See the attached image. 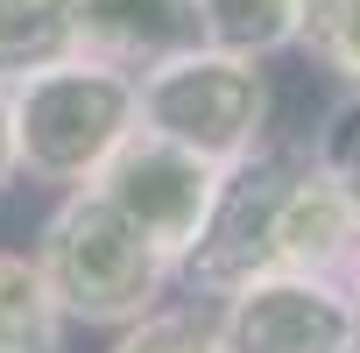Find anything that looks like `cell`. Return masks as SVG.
<instances>
[{
  "mask_svg": "<svg viewBox=\"0 0 360 353\" xmlns=\"http://www.w3.org/2000/svg\"><path fill=\"white\" fill-rule=\"evenodd\" d=\"M141 127L134 78L99 57H64L22 85H8V134H15V176L36 184H92L99 162Z\"/></svg>",
  "mask_w": 360,
  "mask_h": 353,
  "instance_id": "1",
  "label": "cell"
},
{
  "mask_svg": "<svg viewBox=\"0 0 360 353\" xmlns=\"http://www.w3.org/2000/svg\"><path fill=\"white\" fill-rule=\"evenodd\" d=\"M36 276H43V290H50V304L64 318H78V325H134V318L155 311V297L169 283V262L92 184H78L43 219Z\"/></svg>",
  "mask_w": 360,
  "mask_h": 353,
  "instance_id": "2",
  "label": "cell"
},
{
  "mask_svg": "<svg viewBox=\"0 0 360 353\" xmlns=\"http://www.w3.org/2000/svg\"><path fill=\"white\" fill-rule=\"evenodd\" d=\"M134 106H141V127L191 148L219 169H233L240 155H255L269 141V78L255 57H233V50H176L162 57L155 71L134 78Z\"/></svg>",
  "mask_w": 360,
  "mask_h": 353,
  "instance_id": "3",
  "label": "cell"
},
{
  "mask_svg": "<svg viewBox=\"0 0 360 353\" xmlns=\"http://www.w3.org/2000/svg\"><path fill=\"white\" fill-rule=\"evenodd\" d=\"M219 162H205V155H191V148H176V141H162V134H148V127H134L106 162H99V176H92V191L169 262V276L184 269V255L198 248V233H205V212H212V198H219Z\"/></svg>",
  "mask_w": 360,
  "mask_h": 353,
  "instance_id": "4",
  "label": "cell"
},
{
  "mask_svg": "<svg viewBox=\"0 0 360 353\" xmlns=\"http://www.w3.org/2000/svg\"><path fill=\"white\" fill-rule=\"evenodd\" d=\"M304 162H311V148H276V141H262L255 155H240L219 176V198L205 212V233H198V248L184 255L176 276H184L191 290H205V297H233L240 283L269 276L276 269V219H283V198L304 176Z\"/></svg>",
  "mask_w": 360,
  "mask_h": 353,
  "instance_id": "5",
  "label": "cell"
},
{
  "mask_svg": "<svg viewBox=\"0 0 360 353\" xmlns=\"http://www.w3.org/2000/svg\"><path fill=\"white\" fill-rule=\"evenodd\" d=\"M226 353H360V325H353V297L339 276H255L226 297V311L212 318Z\"/></svg>",
  "mask_w": 360,
  "mask_h": 353,
  "instance_id": "6",
  "label": "cell"
},
{
  "mask_svg": "<svg viewBox=\"0 0 360 353\" xmlns=\"http://www.w3.org/2000/svg\"><path fill=\"white\" fill-rule=\"evenodd\" d=\"M78 57H99L127 78L155 71L176 50H198V0H78Z\"/></svg>",
  "mask_w": 360,
  "mask_h": 353,
  "instance_id": "7",
  "label": "cell"
},
{
  "mask_svg": "<svg viewBox=\"0 0 360 353\" xmlns=\"http://www.w3.org/2000/svg\"><path fill=\"white\" fill-rule=\"evenodd\" d=\"M78 0H0V92L78 57Z\"/></svg>",
  "mask_w": 360,
  "mask_h": 353,
  "instance_id": "8",
  "label": "cell"
},
{
  "mask_svg": "<svg viewBox=\"0 0 360 353\" xmlns=\"http://www.w3.org/2000/svg\"><path fill=\"white\" fill-rule=\"evenodd\" d=\"M64 311L50 304L29 255H0V353H57Z\"/></svg>",
  "mask_w": 360,
  "mask_h": 353,
  "instance_id": "9",
  "label": "cell"
},
{
  "mask_svg": "<svg viewBox=\"0 0 360 353\" xmlns=\"http://www.w3.org/2000/svg\"><path fill=\"white\" fill-rule=\"evenodd\" d=\"M198 36L233 57H269L297 43V0H198Z\"/></svg>",
  "mask_w": 360,
  "mask_h": 353,
  "instance_id": "10",
  "label": "cell"
},
{
  "mask_svg": "<svg viewBox=\"0 0 360 353\" xmlns=\"http://www.w3.org/2000/svg\"><path fill=\"white\" fill-rule=\"evenodd\" d=\"M297 43L360 92V0H297Z\"/></svg>",
  "mask_w": 360,
  "mask_h": 353,
  "instance_id": "11",
  "label": "cell"
},
{
  "mask_svg": "<svg viewBox=\"0 0 360 353\" xmlns=\"http://www.w3.org/2000/svg\"><path fill=\"white\" fill-rule=\"evenodd\" d=\"M311 169L339 191V205H346L353 226H360V92H346V99L325 113V127H318V141H311Z\"/></svg>",
  "mask_w": 360,
  "mask_h": 353,
  "instance_id": "12",
  "label": "cell"
},
{
  "mask_svg": "<svg viewBox=\"0 0 360 353\" xmlns=\"http://www.w3.org/2000/svg\"><path fill=\"white\" fill-rule=\"evenodd\" d=\"M113 353H226V346H219V325L198 311H148V318L120 325Z\"/></svg>",
  "mask_w": 360,
  "mask_h": 353,
  "instance_id": "13",
  "label": "cell"
},
{
  "mask_svg": "<svg viewBox=\"0 0 360 353\" xmlns=\"http://www.w3.org/2000/svg\"><path fill=\"white\" fill-rule=\"evenodd\" d=\"M15 184V134H8V92H0V191Z\"/></svg>",
  "mask_w": 360,
  "mask_h": 353,
  "instance_id": "14",
  "label": "cell"
},
{
  "mask_svg": "<svg viewBox=\"0 0 360 353\" xmlns=\"http://www.w3.org/2000/svg\"><path fill=\"white\" fill-rule=\"evenodd\" d=\"M346 297H353V325H360V262L346 269Z\"/></svg>",
  "mask_w": 360,
  "mask_h": 353,
  "instance_id": "15",
  "label": "cell"
}]
</instances>
